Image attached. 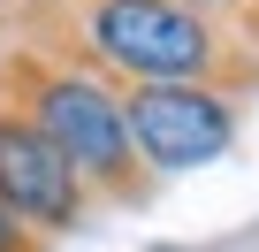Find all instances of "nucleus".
<instances>
[{"label":"nucleus","mask_w":259,"mask_h":252,"mask_svg":"<svg viewBox=\"0 0 259 252\" xmlns=\"http://www.w3.org/2000/svg\"><path fill=\"white\" fill-rule=\"evenodd\" d=\"M122 122L130 146L153 176L206 168L236 146V92L221 84H122Z\"/></svg>","instance_id":"obj_2"},{"label":"nucleus","mask_w":259,"mask_h":252,"mask_svg":"<svg viewBox=\"0 0 259 252\" xmlns=\"http://www.w3.org/2000/svg\"><path fill=\"white\" fill-rule=\"evenodd\" d=\"M0 252H46V237H38L16 206H0Z\"/></svg>","instance_id":"obj_4"},{"label":"nucleus","mask_w":259,"mask_h":252,"mask_svg":"<svg viewBox=\"0 0 259 252\" xmlns=\"http://www.w3.org/2000/svg\"><path fill=\"white\" fill-rule=\"evenodd\" d=\"M0 92L69 153V168L92 184V199L138 206L153 191V168L138 161L130 122H122V84L99 77L92 61H69V54H46V46H8L0 54Z\"/></svg>","instance_id":"obj_1"},{"label":"nucleus","mask_w":259,"mask_h":252,"mask_svg":"<svg viewBox=\"0 0 259 252\" xmlns=\"http://www.w3.org/2000/svg\"><path fill=\"white\" fill-rule=\"evenodd\" d=\"M0 206H16L38 237H69L92 214V184L69 168V153L0 92Z\"/></svg>","instance_id":"obj_3"}]
</instances>
